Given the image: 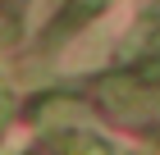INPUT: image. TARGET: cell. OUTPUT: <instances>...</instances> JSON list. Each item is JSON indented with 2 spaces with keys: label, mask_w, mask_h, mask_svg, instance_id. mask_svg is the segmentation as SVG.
Instances as JSON below:
<instances>
[{
  "label": "cell",
  "mask_w": 160,
  "mask_h": 155,
  "mask_svg": "<svg viewBox=\"0 0 160 155\" xmlns=\"http://www.w3.org/2000/svg\"><path fill=\"white\" fill-rule=\"evenodd\" d=\"M105 5L110 0H64V9L50 18V32H46V41H60V36H73L78 27H87L92 18H101L105 14Z\"/></svg>",
  "instance_id": "1"
},
{
  "label": "cell",
  "mask_w": 160,
  "mask_h": 155,
  "mask_svg": "<svg viewBox=\"0 0 160 155\" xmlns=\"http://www.w3.org/2000/svg\"><path fill=\"white\" fill-rule=\"evenodd\" d=\"M69 114H78L73 96H37V100L28 105V119H32V123H50V119H69Z\"/></svg>",
  "instance_id": "2"
},
{
  "label": "cell",
  "mask_w": 160,
  "mask_h": 155,
  "mask_svg": "<svg viewBox=\"0 0 160 155\" xmlns=\"http://www.w3.org/2000/svg\"><path fill=\"white\" fill-rule=\"evenodd\" d=\"M64 155H114V151L101 137H92V132H69L64 137Z\"/></svg>",
  "instance_id": "3"
},
{
  "label": "cell",
  "mask_w": 160,
  "mask_h": 155,
  "mask_svg": "<svg viewBox=\"0 0 160 155\" xmlns=\"http://www.w3.org/2000/svg\"><path fill=\"white\" fill-rule=\"evenodd\" d=\"M23 5H28V0H0V9L9 14V18H18V14H23Z\"/></svg>",
  "instance_id": "4"
}]
</instances>
